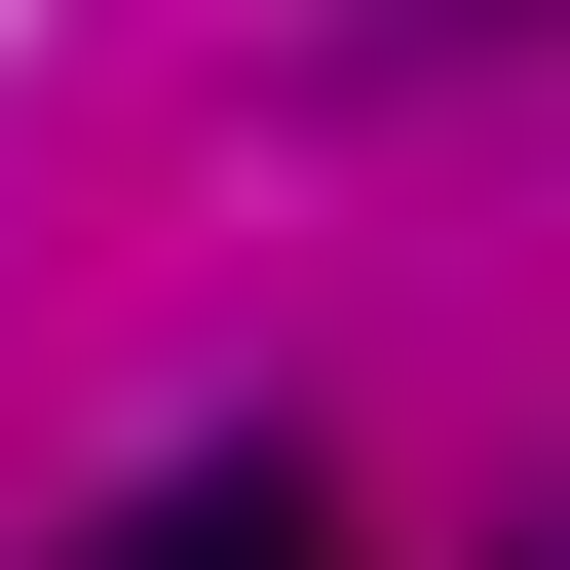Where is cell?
I'll return each instance as SVG.
<instances>
[{
    "label": "cell",
    "mask_w": 570,
    "mask_h": 570,
    "mask_svg": "<svg viewBox=\"0 0 570 570\" xmlns=\"http://www.w3.org/2000/svg\"><path fill=\"white\" fill-rule=\"evenodd\" d=\"M77 570H343V494H305V456H153Z\"/></svg>",
    "instance_id": "1"
}]
</instances>
